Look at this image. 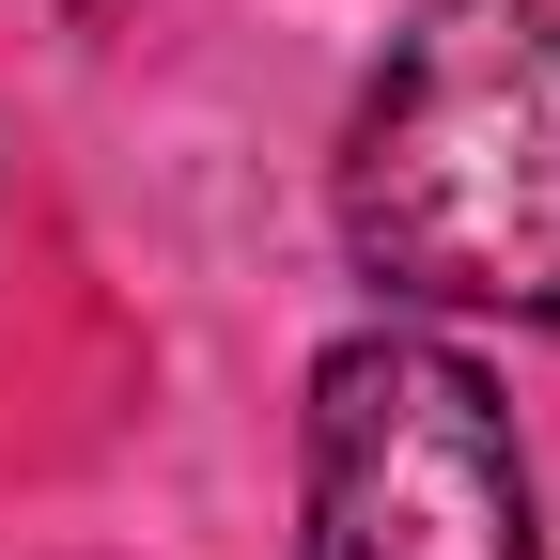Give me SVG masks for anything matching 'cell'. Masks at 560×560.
Listing matches in <instances>:
<instances>
[{
    "instance_id": "cell-1",
    "label": "cell",
    "mask_w": 560,
    "mask_h": 560,
    "mask_svg": "<svg viewBox=\"0 0 560 560\" xmlns=\"http://www.w3.org/2000/svg\"><path fill=\"white\" fill-rule=\"evenodd\" d=\"M342 249L405 312L560 327V0H420L342 125Z\"/></svg>"
},
{
    "instance_id": "cell-2",
    "label": "cell",
    "mask_w": 560,
    "mask_h": 560,
    "mask_svg": "<svg viewBox=\"0 0 560 560\" xmlns=\"http://www.w3.org/2000/svg\"><path fill=\"white\" fill-rule=\"evenodd\" d=\"M296 560H545L499 374L436 327H342L296 420Z\"/></svg>"
}]
</instances>
